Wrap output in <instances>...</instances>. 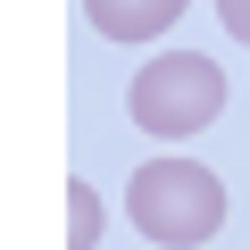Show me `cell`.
<instances>
[{
  "instance_id": "6da1fadb",
  "label": "cell",
  "mask_w": 250,
  "mask_h": 250,
  "mask_svg": "<svg viewBox=\"0 0 250 250\" xmlns=\"http://www.w3.org/2000/svg\"><path fill=\"white\" fill-rule=\"evenodd\" d=\"M125 217H134L159 250H200L225 225V184L200 159H142L125 184Z\"/></svg>"
},
{
  "instance_id": "7a4b0ae2",
  "label": "cell",
  "mask_w": 250,
  "mask_h": 250,
  "mask_svg": "<svg viewBox=\"0 0 250 250\" xmlns=\"http://www.w3.org/2000/svg\"><path fill=\"white\" fill-rule=\"evenodd\" d=\"M217 108H225V75H217V59H200V50H159L134 83H125V117H134L150 142H192V134H208Z\"/></svg>"
},
{
  "instance_id": "3957f363",
  "label": "cell",
  "mask_w": 250,
  "mask_h": 250,
  "mask_svg": "<svg viewBox=\"0 0 250 250\" xmlns=\"http://www.w3.org/2000/svg\"><path fill=\"white\" fill-rule=\"evenodd\" d=\"M83 17H92V34H108V42H159V34L184 17V0H83Z\"/></svg>"
},
{
  "instance_id": "277c9868",
  "label": "cell",
  "mask_w": 250,
  "mask_h": 250,
  "mask_svg": "<svg viewBox=\"0 0 250 250\" xmlns=\"http://www.w3.org/2000/svg\"><path fill=\"white\" fill-rule=\"evenodd\" d=\"M92 242H100V192L67 184V250H92Z\"/></svg>"
},
{
  "instance_id": "5b68a950",
  "label": "cell",
  "mask_w": 250,
  "mask_h": 250,
  "mask_svg": "<svg viewBox=\"0 0 250 250\" xmlns=\"http://www.w3.org/2000/svg\"><path fill=\"white\" fill-rule=\"evenodd\" d=\"M217 17H225V34H233V42H250V0H217Z\"/></svg>"
}]
</instances>
